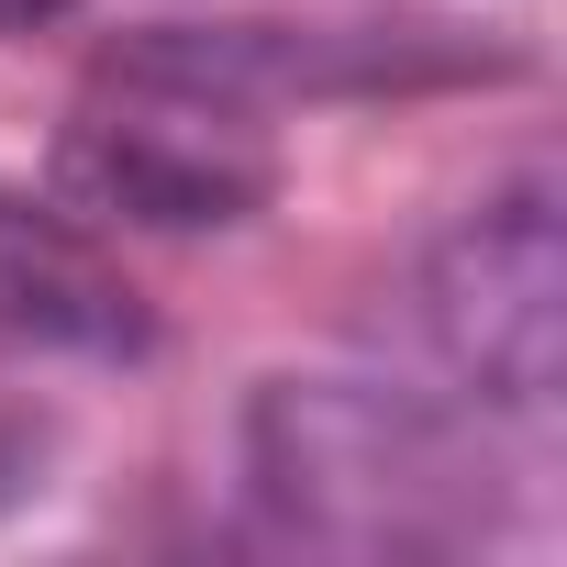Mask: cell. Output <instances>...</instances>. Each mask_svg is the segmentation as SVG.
Instances as JSON below:
<instances>
[{
  "instance_id": "obj_4",
  "label": "cell",
  "mask_w": 567,
  "mask_h": 567,
  "mask_svg": "<svg viewBox=\"0 0 567 567\" xmlns=\"http://www.w3.org/2000/svg\"><path fill=\"white\" fill-rule=\"evenodd\" d=\"M0 346L23 357H145V290L79 234V212H34L0 200Z\"/></svg>"
},
{
  "instance_id": "obj_3",
  "label": "cell",
  "mask_w": 567,
  "mask_h": 567,
  "mask_svg": "<svg viewBox=\"0 0 567 567\" xmlns=\"http://www.w3.org/2000/svg\"><path fill=\"white\" fill-rule=\"evenodd\" d=\"M423 334L434 357L501 401L534 412L567 379V234H556V189H501L467 223H445V245L423 256Z\"/></svg>"
},
{
  "instance_id": "obj_5",
  "label": "cell",
  "mask_w": 567,
  "mask_h": 567,
  "mask_svg": "<svg viewBox=\"0 0 567 567\" xmlns=\"http://www.w3.org/2000/svg\"><path fill=\"white\" fill-rule=\"evenodd\" d=\"M56 12H79V0H0V34H45Z\"/></svg>"
},
{
  "instance_id": "obj_2",
  "label": "cell",
  "mask_w": 567,
  "mask_h": 567,
  "mask_svg": "<svg viewBox=\"0 0 567 567\" xmlns=\"http://www.w3.org/2000/svg\"><path fill=\"white\" fill-rule=\"evenodd\" d=\"M256 456V501L312 534V545H412V512L445 467V434L390 401V390H346V379H278L245 423Z\"/></svg>"
},
{
  "instance_id": "obj_1",
  "label": "cell",
  "mask_w": 567,
  "mask_h": 567,
  "mask_svg": "<svg viewBox=\"0 0 567 567\" xmlns=\"http://www.w3.org/2000/svg\"><path fill=\"white\" fill-rule=\"evenodd\" d=\"M56 212L79 223H123V234H223L245 212H267L278 156L256 134V112L200 101V90H145V79H101L56 156Z\"/></svg>"
}]
</instances>
